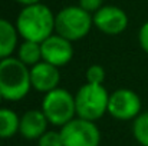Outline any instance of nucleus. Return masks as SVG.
Wrapping results in <instances>:
<instances>
[{
	"instance_id": "obj_1",
	"label": "nucleus",
	"mask_w": 148,
	"mask_h": 146,
	"mask_svg": "<svg viewBox=\"0 0 148 146\" xmlns=\"http://www.w3.org/2000/svg\"><path fill=\"white\" fill-rule=\"evenodd\" d=\"M14 26L23 40L42 43L55 33V14L43 1L23 6L16 17Z\"/></svg>"
},
{
	"instance_id": "obj_2",
	"label": "nucleus",
	"mask_w": 148,
	"mask_h": 146,
	"mask_svg": "<svg viewBox=\"0 0 148 146\" xmlns=\"http://www.w3.org/2000/svg\"><path fill=\"white\" fill-rule=\"evenodd\" d=\"M32 89L30 67L17 57L0 60V92L4 100L19 102L29 95Z\"/></svg>"
},
{
	"instance_id": "obj_3",
	"label": "nucleus",
	"mask_w": 148,
	"mask_h": 146,
	"mask_svg": "<svg viewBox=\"0 0 148 146\" xmlns=\"http://www.w3.org/2000/svg\"><path fill=\"white\" fill-rule=\"evenodd\" d=\"M92 26V13L84 10L81 6H66L55 14V33L71 42L86 37Z\"/></svg>"
},
{
	"instance_id": "obj_4",
	"label": "nucleus",
	"mask_w": 148,
	"mask_h": 146,
	"mask_svg": "<svg viewBox=\"0 0 148 146\" xmlns=\"http://www.w3.org/2000/svg\"><path fill=\"white\" fill-rule=\"evenodd\" d=\"M109 92L103 85L85 83L75 93L76 116L97 122L103 115L108 113Z\"/></svg>"
},
{
	"instance_id": "obj_5",
	"label": "nucleus",
	"mask_w": 148,
	"mask_h": 146,
	"mask_svg": "<svg viewBox=\"0 0 148 146\" xmlns=\"http://www.w3.org/2000/svg\"><path fill=\"white\" fill-rule=\"evenodd\" d=\"M40 109L50 125L62 128L73 117H76L75 95H72L68 89L56 88L45 93Z\"/></svg>"
},
{
	"instance_id": "obj_6",
	"label": "nucleus",
	"mask_w": 148,
	"mask_h": 146,
	"mask_svg": "<svg viewBox=\"0 0 148 146\" xmlns=\"http://www.w3.org/2000/svg\"><path fill=\"white\" fill-rule=\"evenodd\" d=\"M63 146H99L101 130L95 122L73 117L60 129Z\"/></svg>"
},
{
	"instance_id": "obj_7",
	"label": "nucleus",
	"mask_w": 148,
	"mask_h": 146,
	"mask_svg": "<svg viewBox=\"0 0 148 146\" xmlns=\"http://www.w3.org/2000/svg\"><path fill=\"white\" fill-rule=\"evenodd\" d=\"M141 109L143 100L140 95L132 89L121 88L109 93L108 115L116 120H134L141 113Z\"/></svg>"
},
{
	"instance_id": "obj_8",
	"label": "nucleus",
	"mask_w": 148,
	"mask_h": 146,
	"mask_svg": "<svg viewBox=\"0 0 148 146\" xmlns=\"http://www.w3.org/2000/svg\"><path fill=\"white\" fill-rule=\"evenodd\" d=\"M92 16H94V26L106 36H118L124 33L130 23L127 12L114 4L102 6Z\"/></svg>"
},
{
	"instance_id": "obj_9",
	"label": "nucleus",
	"mask_w": 148,
	"mask_h": 146,
	"mask_svg": "<svg viewBox=\"0 0 148 146\" xmlns=\"http://www.w3.org/2000/svg\"><path fill=\"white\" fill-rule=\"evenodd\" d=\"M73 42L62 37L58 33L50 35L40 43L42 48V60L48 62L56 67L66 66L73 59Z\"/></svg>"
},
{
	"instance_id": "obj_10",
	"label": "nucleus",
	"mask_w": 148,
	"mask_h": 146,
	"mask_svg": "<svg viewBox=\"0 0 148 146\" xmlns=\"http://www.w3.org/2000/svg\"><path fill=\"white\" fill-rule=\"evenodd\" d=\"M30 82H32V89L45 95L59 88L60 69L42 60L30 67Z\"/></svg>"
},
{
	"instance_id": "obj_11",
	"label": "nucleus",
	"mask_w": 148,
	"mask_h": 146,
	"mask_svg": "<svg viewBox=\"0 0 148 146\" xmlns=\"http://www.w3.org/2000/svg\"><path fill=\"white\" fill-rule=\"evenodd\" d=\"M49 120L42 109H30L20 116L19 135L26 141H38L46 130H49Z\"/></svg>"
},
{
	"instance_id": "obj_12",
	"label": "nucleus",
	"mask_w": 148,
	"mask_h": 146,
	"mask_svg": "<svg viewBox=\"0 0 148 146\" xmlns=\"http://www.w3.org/2000/svg\"><path fill=\"white\" fill-rule=\"evenodd\" d=\"M19 37L14 23L0 17V60L14 54L19 48Z\"/></svg>"
},
{
	"instance_id": "obj_13",
	"label": "nucleus",
	"mask_w": 148,
	"mask_h": 146,
	"mask_svg": "<svg viewBox=\"0 0 148 146\" xmlns=\"http://www.w3.org/2000/svg\"><path fill=\"white\" fill-rule=\"evenodd\" d=\"M20 116L9 109L0 107V139H10L16 133H19Z\"/></svg>"
},
{
	"instance_id": "obj_14",
	"label": "nucleus",
	"mask_w": 148,
	"mask_h": 146,
	"mask_svg": "<svg viewBox=\"0 0 148 146\" xmlns=\"http://www.w3.org/2000/svg\"><path fill=\"white\" fill-rule=\"evenodd\" d=\"M16 57L25 63L26 66L32 67L36 63L42 62V48L40 43L32 40H23L16 50Z\"/></svg>"
},
{
	"instance_id": "obj_15",
	"label": "nucleus",
	"mask_w": 148,
	"mask_h": 146,
	"mask_svg": "<svg viewBox=\"0 0 148 146\" xmlns=\"http://www.w3.org/2000/svg\"><path fill=\"white\" fill-rule=\"evenodd\" d=\"M132 135L140 146H148V110L141 112L132 120Z\"/></svg>"
},
{
	"instance_id": "obj_16",
	"label": "nucleus",
	"mask_w": 148,
	"mask_h": 146,
	"mask_svg": "<svg viewBox=\"0 0 148 146\" xmlns=\"http://www.w3.org/2000/svg\"><path fill=\"white\" fill-rule=\"evenodd\" d=\"M86 82L88 83H94V85H103L105 79H106V72L103 69V66L101 65H91L86 69L85 73Z\"/></svg>"
},
{
	"instance_id": "obj_17",
	"label": "nucleus",
	"mask_w": 148,
	"mask_h": 146,
	"mask_svg": "<svg viewBox=\"0 0 148 146\" xmlns=\"http://www.w3.org/2000/svg\"><path fill=\"white\" fill-rule=\"evenodd\" d=\"M38 146H63L60 130H46L38 139Z\"/></svg>"
},
{
	"instance_id": "obj_18",
	"label": "nucleus",
	"mask_w": 148,
	"mask_h": 146,
	"mask_svg": "<svg viewBox=\"0 0 148 146\" xmlns=\"http://www.w3.org/2000/svg\"><path fill=\"white\" fill-rule=\"evenodd\" d=\"M78 6H81L84 10L89 12V13H95L98 12L99 9L103 6V0H79Z\"/></svg>"
},
{
	"instance_id": "obj_19",
	"label": "nucleus",
	"mask_w": 148,
	"mask_h": 146,
	"mask_svg": "<svg viewBox=\"0 0 148 146\" xmlns=\"http://www.w3.org/2000/svg\"><path fill=\"white\" fill-rule=\"evenodd\" d=\"M138 43L141 49L148 54V20L140 27V32H138Z\"/></svg>"
},
{
	"instance_id": "obj_20",
	"label": "nucleus",
	"mask_w": 148,
	"mask_h": 146,
	"mask_svg": "<svg viewBox=\"0 0 148 146\" xmlns=\"http://www.w3.org/2000/svg\"><path fill=\"white\" fill-rule=\"evenodd\" d=\"M19 4L22 6H29V4H36V3H42L43 0H16Z\"/></svg>"
},
{
	"instance_id": "obj_21",
	"label": "nucleus",
	"mask_w": 148,
	"mask_h": 146,
	"mask_svg": "<svg viewBox=\"0 0 148 146\" xmlns=\"http://www.w3.org/2000/svg\"><path fill=\"white\" fill-rule=\"evenodd\" d=\"M4 100V97H3V95H1V92H0V105H1V102Z\"/></svg>"
}]
</instances>
